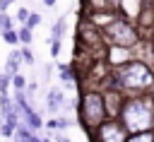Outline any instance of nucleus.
<instances>
[{"label":"nucleus","mask_w":154,"mask_h":142,"mask_svg":"<svg viewBox=\"0 0 154 142\" xmlns=\"http://www.w3.org/2000/svg\"><path fill=\"white\" fill-rule=\"evenodd\" d=\"M118 118H120V123L125 125L128 132H144V130H152L154 128V108L142 96L123 99V106H120Z\"/></svg>","instance_id":"obj_1"},{"label":"nucleus","mask_w":154,"mask_h":142,"mask_svg":"<svg viewBox=\"0 0 154 142\" xmlns=\"http://www.w3.org/2000/svg\"><path fill=\"white\" fill-rule=\"evenodd\" d=\"M154 84V72L140 60H128L113 72V89H147Z\"/></svg>","instance_id":"obj_2"},{"label":"nucleus","mask_w":154,"mask_h":142,"mask_svg":"<svg viewBox=\"0 0 154 142\" xmlns=\"http://www.w3.org/2000/svg\"><path fill=\"white\" fill-rule=\"evenodd\" d=\"M106 106H103V94L99 91H82L77 99V123L84 128V132L96 130L106 120Z\"/></svg>","instance_id":"obj_3"},{"label":"nucleus","mask_w":154,"mask_h":142,"mask_svg":"<svg viewBox=\"0 0 154 142\" xmlns=\"http://www.w3.org/2000/svg\"><path fill=\"white\" fill-rule=\"evenodd\" d=\"M101 36L103 41H108L111 46H123V48H130L140 41L137 36V29L125 19V17H111L103 29H101Z\"/></svg>","instance_id":"obj_4"},{"label":"nucleus","mask_w":154,"mask_h":142,"mask_svg":"<svg viewBox=\"0 0 154 142\" xmlns=\"http://www.w3.org/2000/svg\"><path fill=\"white\" fill-rule=\"evenodd\" d=\"M128 130L125 125L120 123V118H106L96 130L89 132L91 142H125L128 140Z\"/></svg>","instance_id":"obj_5"},{"label":"nucleus","mask_w":154,"mask_h":142,"mask_svg":"<svg viewBox=\"0 0 154 142\" xmlns=\"http://www.w3.org/2000/svg\"><path fill=\"white\" fill-rule=\"evenodd\" d=\"M63 106H65L63 89L60 87H51L46 91V108H48V113H58V111H63Z\"/></svg>","instance_id":"obj_6"},{"label":"nucleus","mask_w":154,"mask_h":142,"mask_svg":"<svg viewBox=\"0 0 154 142\" xmlns=\"http://www.w3.org/2000/svg\"><path fill=\"white\" fill-rule=\"evenodd\" d=\"M22 65H24V60H22L19 46H14V48L7 53V60H5V72H10V75H17V72L22 70Z\"/></svg>","instance_id":"obj_7"},{"label":"nucleus","mask_w":154,"mask_h":142,"mask_svg":"<svg viewBox=\"0 0 154 142\" xmlns=\"http://www.w3.org/2000/svg\"><path fill=\"white\" fill-rule=\"evenodd\" d=\"M19 120H22V123H24L31 132H38V130L43 128V118L38 116V111H36V108H34V111H29V113H24Z\"/></svg>","instance_id":"obj_8"},{"label":"nucleus","mask_w":154,"mask_h":142,"mask_svg":"<svg viewBox=\"0 0 154 142\" xmlns=\"http://www.w3.org/2000/svg\"><path fill=\"white\" fill-rule=\"evenodd\" d=\"M142 5H144V0H120L118 10H123L125 17H137V14H142Z\"/></svg>","instance_id":"obj_9"},{"label":"nucleus","mask_w":154,"mask_h":142,"mask_svg":"<svg viewBox=\"0 0 154 142\" xmlns=\"http://www.w3.org/2000/svg\"><path fill=\"white\" fill-rule=\"evenodd\" d=\"M128 60H130L128 48H123V46H113V48H111L108 63H113V65H123V63H128Z\"/></svg>","instance_id":"obj_10"},{"label":"nucleus","mask_w":154,"mask_h":142,"mask_svg":"<svg viewBox=\"0 0 154 142\" xmlns=\"http://www.w3.org/2000/svg\"><path fill=\"white\" fill-rule=\"evenodd\" d=\"M65 31H67V17L60 14V17L53 22V26H51V39H63Z\"/></svg>","instance_id":"obj_11"},{"label":"nucleus","mask_w":154,"mask_h":142,"mask_svg":"<svg viewBox=\"0 0 154 142\" xmlns=\"http://www.w3.org/2000/svg\"><path fill=\"white\" fill-rule=\"evenodd\" d=\"M77 120H72V118H51L48 123H43V128H48V130H65V128H70V125H75Z\"/></svg>","instance_id":"obj_12"},{"label":"nucleus","mask_w":154,"mask_h":142,"mask_svg":"<svg viewBox=\"0 0 154 142\" xmlns=\"http://www.w3.org/2000/svg\"><path fill=\"white\" fill-rule=\"evenodd\" d=\"M31 137H34V132L19 120V125H17V130H14V135H12V142H31Z\"/></svg>","instance_id":"obj_13"},{"label":"nucleus","mask_w":154,"mask_h":142,"mask_svg":"<svg viewBox=\"0 0 154 142\" xmlns=\"http://www.w3.org/2000/svg\"><path fill=\"white\" fill-rule=\"evenodd\" d=\"M17 36H19V46H31V41H34V29H29L26 24H19V26H17Z\"/></svg>","instance_id":"obj_14"},{"label":"nucleus","mask_w":154,"mask_h":142,"mask_svg":"<svg viewBox=\"0 0 154 142\" xmlns=\"http://www.w3.org/2000/svg\"><path fill=\"white\" fill-rule=\"evenodd\" d=\"M125 142H154V130H144V132H130Z\"/></svg>","instance_id":"obj_15"},{"label":"nucleus","mask_w":154,"mask_h":142,"mask_svg":"<svg viewBox=\"0 0 154 142\" xmlns=\"http://www.w3.org/2000/svg\"><path fill=\"white\" fill-rule=\"evenodd\" d=\"M0 39L7 43V46H19V36H17V26H12V29H7V31H2L0 34Z\"/></svg>","instance_id":"obj_16"},{"label":"nucleus","mask_w":154,"mask_h":142,"mask_svg":"<svg viewBox=\"0 0 154 142\" xmlns=\"http://www.w3.org/2000/svg\"><path fill=\"white\" fill-rule=\"evenodd\" d=\"M12 91V75L10 72H0V94H10Z\"/></svg>","instance_id":"obj_17"},{"label":"nucleus","mask_w":154,"mask_h":142,"mask_svg":"<svg viewBox=\"0 0 154 142\" xmlns=\"http://www.w3.org/2000/svg\"><path fill=\"white\" fill-rule=\"evenodd\" d=\"M19 53H22V60H24V65H36V58H34V51H31V46H19Z\"/></svg>","instance_id":"obj_18"},{"label":"nucleus","mask_w":154,"mask_h":142,"mask_svg":"<svg viewBox=\"0 0 154 142\" xmlns=\"http://www.w3.org/2000/svg\"><path fill=\"white\" fill-rule=\"evenodd\" d=\"M14 130H17V125H12V123L2 120V125H0V137H7V140H12Z\"/></svg>","instance_id":"obj_19"},{"label":"nucleus","mask_w":154,"mask_h":142,"mask_svg":"<svg viewBox=\"0 0 154 142\" xmlns=\"http://www.w3.org/2000/svg\"><path fill=\"white\" fill-rule=\"evenodd\" d=\"M26 17H29V10H26L24 5H19L17 12H14V22H17V24H26Z\"/></svg>","instance_id":"obj_20"},{"label":"nucleus","mask_w":154,"mask_h":142,"mask_svg":"<svg viewBox=\"0 0 154 142\" xmlns=\"http://www.w3.org/2000/svg\"><path fill=\"white\" fill-rule=\"evenodd\" d=\"M12 89H26V77L22 72L12 75Z\"/></svg>","instance_id":"obj_21"},{"label":"nucleus","mask_w":154,"mask_h":142,"mask_svg":"<svg viewBox=\"0 0 154 142\" xmlns=\"http://www.w3.org/2000/svg\"><path fill=\"white\" fill-rule=\"evenodd\" d=\"M38 24H41V14L29 10V17H26V26H29V29H36Z\"/></svg>","instance_id":"obj_22"},{"label":"nucleus","mask_w":154,"mask_h":142,"mask_svg":"<svg viewBox=\"0 0 154 142\" xmlns=\"http://www.w3.org/2000/svg\"><path fill=\"white\" fill-rule=\"evenodd\" d=\"M48 43H51V58H58L60 55V48H63L60 39H48Z\"/></svg>","instance_id":"obj_23"},{"label":"nucleus","mask_w":154,"mask_h":142,"mask_svg":"<svg viewBox=\"0 0 154 142\" xmlns=\"http://www.w3.org/2000/svg\"><path fill=\"white\" fill-rule=\"evenodd\" d=\"M53 70H55V65H51V63H46V65H43V82H48V79H51Z\"/></svg>","instance_id":"obj_24"},{"label":"nucleus","mask_w":154,"mask_h":142,"mask_svg":"<svg viewBox=\"0 0 154 142\" xmlns=\"http://www.w3.org/2000/svg\"><path fill=\"white\" fill-rule=\"evenodd\" d=\"M53 142H72V140H70V137H65V135H60V132H58V135H53Z\"/></svg>","instance_id":"obj_25"},{"label":"nucleus","mask_w":154,"mask_h":142,"mask_svg":"<svg viewBox=\"0 0 154 142\" xmlns=\"http://www.w3.org/2000/svg\"><path fill=\"white\" fill-rule=\"evenodd\" d=\"M55 2H58V0H43V5H46V7H55Z\"/></svg>","instance_id":"obj_26"},{"label":"nucleus","mask_w":154,"mask_h":142,"mask_svg":"<svg viewBox=\"0 0 154 142\" xmlns=\"http://www.w3.org/2000/svg\"><path fill=\"white\" fill-rule=\"evenodd\" d=\"M41 142H53V140H48V137H43V140H41Z\"/></svg>","instance_id":"obj_27"},{"label":"nucleus","mask_w":154,"mask_h":142,"mask_svg":"<svg viewBox=\"0 0 154 142\" xmlns=\"http://www.w3.org/2000/svg\"><path fill=\"white\" fill-rule=\"evenodd\" d=\"M7 2H10V5H12V2H17V0H7Z\"/></svg>","instance_id":"obj_28"},{"label":"nucleus","mask_w":154,"mask_h":142,"mask_svg":"<svg viewBox=\"0 0 154 142\" xmlns=\"http://www.w3.org/2000/svg\"><path fill=\"white\" fill-rule=\"evenodd\" d=\"M2 120H5V118H2V116H0V125H2Z\"/></svg>","instance_id":"obj_29"}]
</instances>
